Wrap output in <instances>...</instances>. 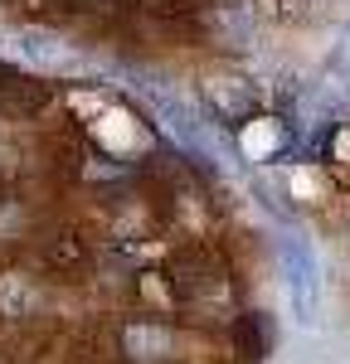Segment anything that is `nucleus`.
I'll return each instance as SVG.
<instances>
[{
  "label": "nucleus",
  "mask_w": 350,
  "mask_h": 364,
  "mask_svg": "<svg viewBox=\"0 0 350 364\" xmlns=\"http://www.w3.org/2000/svg\"><path fill=\"white\" fill-rule=\"evenodd\" d=\"M49 102V87L44 83H29V78H5L0 83V112H10V117H29V112H39Z\"/></svg>",
  "instance_id": "3"
},
{
  "label": "nucleus",
  "mask_w": 350,
  "mask_h": 364,
  "mask_svg": "<svg viewBox=\"0 0 350 364\" xmlns=\"http://www.w3.org/2000/svg\"><path fill=\"white\" fill-rule=\"evenodd\" d=\"M68 5H73V0H68Z\"/></svg>",
  "instance_id": "6"
},
{
  "label": "nucleus",
  "mask_w": 350,
  "mask_h": 364,
  "mask_svg": "<svg viewBox=\"0 0 350 364\" xmlns=\"http://www.w3.org/2000/svg\"><path fill=\"white\" fill-rule=\"evenodd\" d=\"M282 267H287V287H292V306L302 321H312L317 311V257L302 238H282Z\"/></svg>",
  "instance_id": "1"
},
{
  "label": "nucleus",
  "mask_w": 350,
  "mask_h": 364,
  "mask_svg": "<svg viewBox=\"0 0 350 364\" xmlns=\"http://www.w3.org/2000/svg\"><path fill=\"white\" fill-rule=\"evenodd\" d=\"M0 209H5V185H0Z\"/></svg>",
  "instance_id": "5"
},
{
  "label": "nucleus",
  "mask_w": 350,
  "mask_h": 364,
  "mask_svg": "<svg viewBox=\"0 0 350 364\" xmlns=\"http://www.w3.org/2000/svg\"><path fill=\"white\" fill-rule=\"evenodd\" d=\"M49 262H54V267H83L88 262L83 238H78V233H58L54 243H49Z\"/></svg>",
  "instance_id": "4"
},
{
  "label": "nucleus",
  "mask_w": 350,
  "mask_h": 364,
  "mask_svg": "<svg viewBox=\"0 0 350 364\" xmlns=\"http://www.w3.org/2000/svg\"><path fill=\"white\" fill-rule=\"evenodd\" d=\"M267 345H272V326H267V316H262V311H243V316L233 321V350L243 355V364H262Z\"/></svg>",
  "instance_id": "2"
}]
</instances>
